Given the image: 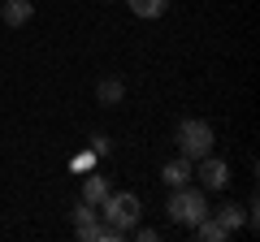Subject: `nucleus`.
<instances>
[{
	"label": "nucleus",
	"instance_id": "f257e3e1",
	"mask_svg": "<svg viewBox=\"0 0 260 242\" xmlns=\"http://www.w3.org/2000/svg\"><path fill=\"white\" fill-rule=\"evenodd\" d=\"M165 212H169V221H178V225H195L200 216H208V190L191 186V182H186V186H174Z\"/></svg>",
	"mask_w": 260,
	"mask_h": 242
},
{
	"label": "nucleus",
	"instance_id": "f03ea898",
	"mask_svg": "<svg viewBox=\"0 0 260 242\" xmlns=\"http://www.w3.org/2000/svg\"><path fill=\"white\" fill-rule=\"evenodd\" d=\"M174 143H178V156H186V160L195 165L200 156H208V151H213L217 134H213V126H208V121H200V117H186L182 126H178Z\"/></svg>",
	"mask_w": 260,
	"mask_h": 242
},
{
	"label": "nucleus",
	"instance_id": "7ed1b4c3",
	"mask_svg": "<svg viewBox=\"0 0 260 242\" xmlns=\"http://www.w3.org/2000/svg\"><path fill=\"white\" fill-rule=\"evenodd\" d=\"M100 212H104V225H113V229H121L130 238V229L139 225L143 204H139V195H130V190H109V199L100 204Z\"/></svg>",
	"mask_w": 260,
	"mask_h": 242
},
{
	"label": "nucleus",
	"instance_id": "20e7f679",
	"mask_svg": "<svg viewBox=\"0 0 260 242\" xmlns=\"http://www.w3.org/2000/svg\"><path fill=\"white\" fill-rule=\"evenodd\" d=\"M191 177H200V190H225V182H230V165L208 151V156H200L191 165Z\"/></svg>",
	"mask_w": 260,
	"mask_h": 242
},
{
	"label": "nucleus",
	"instance_id": "39448f33",
	"mask_svg": "<svg viewBox=\"0 0 260 242\" xmlns=\"http://www.w3.org/2000/svg\"><path fill=\"white\" fill-rule=\"evenodd\" d=\"M0 18H5V26H26V22L35 18V5H30V0H5Z\"/></svg>",
	"mask_w": 260,
	"mask_h": 242
},
{
	"label": "nucleus",
	"instance_id": "423d86ee",
	"mask_svg": "<svg viewBox=\"0 0 260 242\" xmlns=\"http://www.w3.org/2000/svg\"><path fill=\"white\" fill-rule=\"evenodd\" d=\"M160 182H165L169 190H174V186H186V182H191V160H186V156L169 160V165L160 169Z\"/></svg>",
	"mask_w": 260,
	"mask_h": 242
},
{
	"label": "nucleus",
	"instance_id": "0eeeda50",
	"mask_svg": "<svg viewBox=\"0 0 260 242\" xmlns=\"http://www.w3.org/2000/svg\"><path fill=\"white\" fill-rule=\"evenodd\" d=\"M208 216H213V221L221 225L225 233H234V229H239L243 221H247V212H243L239 204H225V208H217V212H213V208H208Z\"/></svg>",
	"mask_w": 260,
	"mask_h": 242
},
{
	"label": "nucleus",
	"instance_id": "6e6552de",
	"mask_svg": "<svg viewBox=\"0 0 260 242\" xmlns=\"http://www.w3.org/2000/svg\"><path fill=\"white\" fill-rule=\"evenodd\" d=\"M109 190H113V186H109V177H95V173L83 177V199H87L91 208H100L104 199H109Z\"/></svg>",
	"mask_w": 260,
	"mask_h": 242
},
{
	"label": "nucleus",
	"instance_id": "1a4fd4ad",
	"mask_svg": "<svg viewBox=\"0 0 260 242\" xmlns=\"http://www.w3.org/2000/svg\"><path fill=\"white\" fill-rule=\"evenodd\" d=\"M191 229H195V238H200V242H225V238H230V233H225L221 225L213 221V216H200V221H195Z\"/></svg>",
	"mask_w": 260,
	"mask_h": 242
},
{
	"label": "nucleus",
	"instance_id": "9d476101",
	"mask_svg": "<svg viewBox=\"0 0 260 242\" xmlns=\"http://www.w3.org/2000/svg\"><path fill=\"white\" fill-rule=\"evenodd\" d=\"M169 9V0H130V13L135 18H160Z\"/></svg>",
	"mask_w": 260,
	"mask_h": 242
},
{
	"label": "nucleus",
	"instance_id": "9b49d317",
	"mask_svg": "<svg viewBox=\"0 0 260 242\" xmlns=\"http://www.w3.org/2000/svg\"><path fill=\"white\" fill-rule=\"evenodd\" d=\"M95 95H100V104H117L121 95H126V87H121L117 78H104V83L95 87Z\"/></svg>",
	"mask_w": 260,
	"mask_h": 242
},
{
	"label": "nucleus",
	"instance_id": "f8f14e48",
	"mask_svg": "<svg viewBox=\"0 0 260 242\" xmlns=\"http://www.w3.org/2000/svg\"><path fill=\"white\" fill-rule=\"evenodd\" d=\"M70 216H74V225H87V221H100V208H91L87 199H78V204H74V212H70Z\"/></svg>",
	"mask_w": 260,
	"mask_h": 242
},
{
	"label": "nucleus",
	"instance_id": "ddd939ff",
	"mask_svg": "<svg viewBox=\"0 0 260 242\" xmlns=\"http://www.w3.org/2000/svg\"><path fill=\"white\" fill-rule=\"evenodd\" d=\"M91 165H95V151H91V147H87L83 156H74V169H78V173H87Z\"/></svg>",
	"mask_w": 260,
	"mask_h": 242
},
{
	"label": "nucleus",
	"instance_id": "4468645a",
	"mask_svg": "<svg viewBox=\"0 0 260 242\" xmlns=\"http://www.w3.org/2000/svg\"><path fill=\"white\" fill-rule=\"evenodd\" d=\"M91 151H95V156H109V139H104V134H95V139H91Z\"/></svg>",
	"mask_w": 260,
	"mask_h": 242
},
{
	"label": "nucleus",
	"instance_id": "2eb2a0df",
	"mask_svg": "<svg viewBox=\"0 0 260 242\" xmlns=\"http://www.w3.org/2000/svg\"><path fill=\"white\" fill-rule=\"evenodd\" d=\"M130 233H135V238H139V242H156V229H139V225H135V229H130Z\"/></svg>",
	"mask_w": 260,
	"mask_h": 242
}]
</instances>
